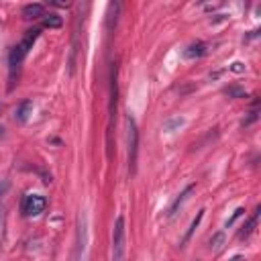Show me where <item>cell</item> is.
<instances>
[{"instance_id": "1", "label": "cell", "mask_w": 261, "mask_h": 261, "mask_svg": "<svg viewBox=\"0 0 261 261\" xmlns=\"http://www.w3.org/2000/svg\"><path fill=\"white\" fill-rule=\"evenodd\" d=\"M39 33H41L39 29H29V31L24 33L22 41L10 49V53H8V71H10V80H14V75L18 73V67H20V63L24 61L29 49H33V43L39 39Z\"/></svg>"}, {"instance_id": "13", "label": "cell", "mask_w": 261, "mask_h": 261, "mask_svg": "<svg viewBox=\"0 0 261 261\" xmlns=\"http://www.w3.org/2000/svg\"><path fill=\"white\" fill-rule=\"evenodd\" d=\"M243 212H245L243 208H237V210H234V214H232V216H230V218L226 220V228H228V226H232V222H234V220H237V218H239V216H241Z\"/></svg>"}, {"instance_id": "9", "label": "cell", "mask_w": 261, "mask_h": 261, "mask_svg": "<svg viewBox=\"0 0 261 261\" xmlns=\"http://www.w3.org/2000/svg\"><path fill=\"white\" fill-rule=\"evenodd\" d=\"M208 53V45L206 43H194V45H190L186 51H184V57L186 59H198V57H202V55H206Z\"/></svg>"}, {"instance_id": "12", "label": "cell", "mask_w": 261, "mask_h": 261, "mask_svg": "<svg viewBox=\"0 0 261 261\" xmlns=\"http://www.w3.org/2000/svg\"><path fill=\"white\" fill-rule=\"evenodd\" d=\"M202 216H204V210H200V212L196 214V218L192 220V224H190V228H188V232H186V237H184V241H181V245H184V243H188V239H190V237L194 234V230L198 228V224H200V220H202Z\"/></svg>"}, {"instance_id": "3", "label": "cell", "mask_w": 261, "mask_h": 261, "mask_svg": "<svg viewBox=\"0 0 261 261\" xmlns=\"http://www.w3.org/2000/svg\"><path fill=\"white\" fill-rule=\"evenodd\" d=\"M126 145H128V171H137V155H139V128L133 116H126Z\"/></svg>"}, {"instance_id": "16", "label": "cell", "mask_w": 261, "mask_h": 261, "mask_svg": "<svg viewBox=\"0 0 261 261\" xmlns=\"http://www.w3.org/2000/svg\"><path fill=\"white\" fill-rule=\"evenodd\" d=\"M2 218H4V214H2V210H0V226H2Z\"/></svg>"}, {"instance_id": "2", "label": "cell", "mask_w": 261, "mask_h": 261, "mask_svg": "<svg viewBox=\"0 0 261 261\" xmlns=\"http://www.w3.org/2000/svg\"><path fill=\"white\" fill-rule=\"evenodd\" d=\"M126 253V226H124V216L120 214L114 220L112 228V261H124Z\"/></svg>"}, {"instance_id": "7", "label": "cell", "mask_w": 261, "mask_h": 261, "mask_svg": "<svg viewBox=\"0 0 261 261\" xmlns=\"http://www.w3.org/2000/svg\"><path fill=\"white\" fill-rule=\"evenodd\" d=\"M259 212H261V208L257 206L255 208V212H253V216L245 222V226L239 230V239H249L251 234H253V230H255V226H257V220H259Z\"/></svg>"}, {"instance_id": "4", "label": "cell", "mask_w": 261, "mask_h": 261, "mask_svg": "<svg viewBox=\"0 0 261 261\" xmlns=\"http://www.w3.org/2000/svg\"><path fill=\"white\" fill-rule=\"evenodd\" d=\"M45 206H47V200L45 196H39V194H27L20 202V210L24 216H37L45 210Z\"/></svg>"}, {"instance_id": "6", "label": "cell", "mask_w": 261, "mask_h": 261, "mask_svg": "<svg viewBox=\"0 0 261 261\" xmlns=\"http://www.w3.org/2000/svg\"><path fill=\"white\" fill-rule=\"evenodd\" d=\"M22 16L27 20H35V18H43L45 16V6L39 4V2H33V4H27L22 8Z\"/></svg>"}, {"instance_id": "5", "label": "cell", "mask_w": 261, "mask_h": 261, "mask_svg": "<svg viewBox=\"0 0 261 261\" xmlns=\"http://www.w3.org/2000/svg\"><path fill=\"white\" fill-rule=\"evenodd\" d=\"M194 188H196V186H194V184H190V186H186V188H184V192H181V194H177V198L171 202V206H169V210H167V218H171V216H175V214H177V210H179V208L184 206V202L190 198V194L194 192Z\"/></svg>"}, {"instance_id": "11", "label": "cell", "mask_w": 261, "mask_h": 261, "mask_svg": "<svg viewBox=\"0 0 261 261\" xmlns=\"http://www.w3.org/2000/svg\"><path fill=\"white\" fill-rule=\"evenodd\" d=\"M224 232L220 230V232H214L212 237H210V241H208V247H210V251H218V249H222V245H224Z\"/></svg>"}, {"instance_id": "14", "label": "cell", "mask_w": 261, "mask_h": 261, "mask_svg": "<svg viewBox=\"0 0 261 261\" xmlns=\"http://www.w3.org/2000/svg\"><path fill=\"white\" fill-rule=\"evenodd\" d=\"M243 63H232V71H243Z\"/></svg>"}, {"instance_id": "15", "label": "cell", "mask_w": 261, "mask_h": 261, "mask_svg": "<svg viewBox=\"0 0 261 261\" xmlns=\"http://www.w3.org/2000/svg\"><path fill=\"white\" fill-rule=\"evenodd\" d=\"M2 135H4V126L0 124V137H2Z\"/></svg>"}, {"instance_id": "10", "label": "cell", "mask_w": 261, "mask_h": 261, "mask_svg": "<svg viewBox=\"0 0 261 261\" xmlns=\"http://www.w3.org/2000/svg\"><path fill=\"white\" fill-rule=\"evenodd\" d=\"M63 24V20H61V16L59 14H45L43 16V27H47V29H59Z\"/></svg>"}, {"instance_id": "8", "label": "cell", "mask_w": 261, "mask_h": 261, "mask_svg": "<svg viewBox=\"0 0 261 261\" xmlns=\"http://www.w3.org/2000/svg\"><path fill=\"white\" fill-rule=\"evenodd\" d=\"M31 114H33V102H31V100H24V102H20V104L16 106V110H14V120L27 122Z\"/></svg>"}]
</instances>
